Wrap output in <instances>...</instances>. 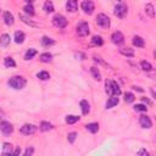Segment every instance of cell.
I'll list each match as a JSON object with an SVG mask.
<instances>
[{
    "label": "cell",
    "instance_id": "cell-9",
    "mask_svg": "<svg viewBox=\"0 0 156 156\" xmlns=\"http://www.w3.org/2000/svg\"><path fill=\"white\" fill-rule=\"evenodd\" d=\"M139 123H140V126H141L143 128H147V129L151 128V126H152L151 118H150L149 116H145V115H143V116L139 117Z\"/></svg>",
    "mask_w": 156,
    "mask_h": 156
},
{
    "label": "cell",
    "instance_id": "cell-11",
    "mask_svg": "<svg viewBox=\"0 0 156 156\" xmlns=\"http://www.w3.org/2000/svg\"><path fill=\"white\" fill-rule=\"evenodd\" d=\"M20 18H21V21L23 22V23H26V25H29L31 27H38L39 25L38 23H36L34 21H32L27 15H25V14H20Z\"/></svg>",
    "mask_w": 156,
    "mask_h": 156
},
{
    "label": "cell",
    "instance_id": "cell-27",
    "mask_svg": "<svg viewBox=\"0 0 156 156\" xmlns=\"http://www.w3.org/2000/svg\"><path fill=\"white\" fill-rule=\"evenodd\" d=\"M87 129L90 133H96L99 130V125L95 123V122H93V123H88L87 125Z\"/></svg>",
    "mask_w": 156,
    "mask_h": 156
},
{
    "label": "cell",
    "instance_id": "cell-17",
    "mask_svg": "<svg viewBox=\"0 0 156 156\" xmlns=\"http://www.w3.org/2000/svg\"><path fill=\"white\" fill-rule=\"evenodd\" d=\"M133 45L137 47V48H143L144 45H145V43H144V39L141 37L136 36L134 38H133Z\"/></svg>",
    "mask_w": 156,
    "mask_h": 156
},
{
    "label": "cell",
    "instance_id": "cell-25",
    "mask_svg": "<svg viewBox=\"0 0 156 156\" xmlns=\"http://www.w3.org/2000/svg\"><path fill=\"white\" fill-rule=\"evenodd\" d=\"M90 73H92V76L94 77V79H96V81L101 79V73H100V71H99L96 67H92V69H90Z\"/></svg>",
    "mask_w": 156,
    "mask_h": 156
},
{
    "label": "cell",
    "instance_id": "cell-34",
    "mask_svg": "<svg viewBox=\"0 0 156 156\" xmlns=\"http://www.w3.org/2000/svg\"><path fill=\"white\" fill-rule=\"evenodd\" d=\"M23 10H25V12H26L27 15H29V16L34 15V7L32 6V4H27V5L23 7Z\"/></svg>",
    "mask_w": 156,
    "mask_h": 156
},
{
    "label": "cell",
    "instance_id": "cell-14",
    "mask_svg": "<svg viewBox=\"0 0 156 156\" xmlns=\"http://www.w3.org/2000/svg\"><path fill=\"white\" fill-rule=\"evenodd\" d=\"M118 96H116V95H112L109 100H107V103H106V109H111V107H114V106H116L117 104H118Z\"/></svg>",
    "mask_w": 156,
    "mask_h": 156
},
{
    "label": "cell",
    "instance_id": "cell-35",
    "mask_svg": "<svg viewBox=\"0 0 156 156\" xmlns=\"http://www.w3.org/2000/svg\"><path fill=\"white\" fill-rule=\"evenodd\" d=\"M37 77L39 78V79H42V81H47V79H49V78H50V74L47 71H42V72H39L37 74Z\"/></svg>",
    "mask_w": 156,
    "mask_h": 156
},
{
    "label": "cell",
    "instance_id": "cell-16",
    "mask_svg": "<svg viewBox=\"0 0 156 156\" xmlns=\"http://www.w3.org/2000/svg\"><path fill=\"white\" fill-rule=\"evenodd\" d=\"M25 38H26V36H25L23 32H21V31L15 32V42L17 44H22V43L25 42Z\"/></svg>",
    "mask_w": 156,
    "mask_h": 156
},
{
    "label": "cell",
    "instance_id": "cell-46",
    "mask_svg": "<svg viewBox=\"0 0 156 156\" xmlns=\"http://www.w3.org/2000/svg\"><path fill=\"white\" fill-rule=\"evenodd\" d=\"M25 1H27L28 4H32V3H33V0H25Z\"/></svg>",
    "mask_w": 156,
    "mask_h": 156
},
{
    "label": "cell",
    "instance_id": "cell-19",
    "mask_svg": "<svg viewBox=\"0 0 156 156\" xmlns=\"http://www.w3.org/2000/svg\"><path fill=\"white\" fill-rule=\"evenodd\" d=\"M10 36L9 34H6V33H4V34L1 36V37H0V45H1V47H7L9 45V44H10Z\"/></svg>",
    "mask_w": 156,
    "mask_h": 156
},
{
    "label": "cell",
    "instance_id": "cell-37",
    "mask_svg": "<svg viewBox=\"0 0 156 156\" xmlns=\"http://www.w3.org/2000/svg\"><path fill=\"white\" fill-rule=\"evenodd\" d=\"M134 99H136V96H134V94H133V93H126L125 94V101L126 103H133V101H134Z\"/></svg>",
    "mask_w": 156,
    "mask_h": 156
},
{
    "label": "cell",
    "instance_id": "cell-29",
    "mask_svg": "<svg viewBox=\"0 0 156 156\" xmlns=\"http://www.w3.org/2000/svg\"><path fill=\"white\" fill-rule=\"evenodd\" d=\"M51 128H52V125L49 123V122H45V121H43L42 123H40V127H39V129H40L42 132H47V130H49V129H51Z\"/></svg>",
    "mask_w": 156,
    "mask_h": 156
},
{
    "label": "cell",
    "instance_id": "cell-38",
    "mask_svg": "<svg viewBox=\"0 0 156 156\" xmlns=\"http://www.w3.org/2000/svg\"><path fill=\"white\" fill-rule=\"evenodd\" d=\"M134 110L136 111H139V112H147L148 111V107L145 105H143V104H138L134 106Z\"/></svg>",
    "mask_w": 156,
    "mask_h": 156
},
{
    "label": "cell",
    "instance_id": "cell-22",
    "mask_svg": "<svg viewBox=\"0 0 156 156\" xmlns=\"http://www.w3.org/2000/svg\"><path fill=\"white\" fill-rule=\"evenodd\" d=\"M145 14H147L149 17H151V18L155 17V11H154V5H152V4L145 5Z\"/></svg>",
    "mask_w": 156,
    "mask_h": 156
},
{
    "label": "cell",
    "instance_id": "cell-47",
    "mask_svg": "<svg viewBox=\"0 0 156 156\" xmlns=\"http://www.w3.org/2000/svg\"><path fill=\"white\" fill-rule=\"evenodd\" d=\"M115 1H117V3H122V1H123V0H115Z\"/></svg>",
    "mask_w": 156,
    "mask_h": 156
},
{
    "label": "cell",
    "instance_id": "cell-8",
    "mask_svg": "<svg viewBox=\"0 0 156 156\" xmlns=\"http://www.w3.org/2000/svg\"><path fill=\"white\" fill-rule=\"evenodd\" d=\"M0 130H1L5 136H10L11 133L14 132V127L10 122H6V121H1L0 122Z\"/></svg>",
    "mask_w": 156,
    "mask_h": 156
},
{
    "label": "cell",
    "instance_id": "cell-31",
    "mask_svg": "<svg viewBox=\"0 0 156 156\" xmlns=\"http://www.w3.org/2000/svg\"><path fill=\"white\" fill-rule=\"evenodd\" d=\"M79 120V117L78 116H74V115H69L67 117H66V123H69V125H73L76 123V122Z\"/></svg>",
    "mask_w": 156,
    "mask_h": 156
},
{
    "label": "cell",
    "instance_id": "cell-39",
    "mask_svg": "<svg viewBox=\"0 0 156 156\" xmlns=\"http://www.w3.org/2000/svg\"><path fill=\"white\" fill-rule=\"evenodd\" d=\"M76 137H77V133H74V132L70 133V134L67 136V140H69V143H73V141L76 140Z\"/></svg>",
    "mask_w": 156,
    "mask_h": 156
},
{
    "label": "cell",
    "instance_id": "cell-45",
    "mask_svg": "<svg viewBox=\"0 0 156 156\" xmlns=\"http://www.w3.org/2000/svg\"><path fill=\"white\" fill-rule=\"evenodd\" d=\"M12 154H15V155H20V154H21V149H20V148H17V149H16Z\"/></svg>",
    "mask_w": 156,
    "mask_h": 156
},
{
    "label": "cell",
    "instance_id": "cell-15",
    "mask_svg": "<svg viewBox=\"0 0 156 156\" xmlns=\"http://www.w3.org/2000/svg\"><path fill=\"white\" fill-rule=\"evenodd\" d=\"M81 109H82L83 115H88L89 112H90V105H89V103L87 101V100H82L81 101Z\"/></svg>",
    "mask_w": 156,
    "mask_h": 156
},
{
    "label": "cell",
    "instance_id": "cell-44",
    "mask_svg": "<svg viewBox=\"0 0 156 156\" xmlns=\"http://www.w3.org/2000/svg\"><path fill=\"white\" fill-rule=\"evenodd\" d=\"M132 88L134 89V90H138V92H143V89H141L140 87H136V85H134V87H132Z\"/></svg>",
    "mask_w": 156,
    "mask_h": 156
},
{
    "label": "cell",
    "instance_id": "cell-12",
    "mask_svg": "<svg viewBox=\"0 0 156 156\" xmlns=\"http://www.w3.org/2000/svg\"><path fill=\"white\" fill-rule=\"evenodd\" d=\"M66 9L70 12H76L77 9H78V3L77 0H67V3H66Z\"/></svg>",
    "mask_w": 156,
    "mask_h": 156
},
{
    "label": "cell",
    "instance_id": "cell-41",
    "mask_svg": "<svg viewBox=\"0 0 156 156\" xmlns=\"http://www.w3.org/2000/svg\"><path fill=\"white\" fill-rule=\"evenodd\" d=\"M138 155H147V156H148V155H149V152H148L147 150H144V149H143V150L138 151Z\"/></svg>",
    "mask_w": 156,
    "mask_h": 156
},
{
    "label": "cell",
    "instance_id": "cell-21",
    "mask_svg": "<svg viewBox=\"0 0 156 156\" xmlns=\"http://www.w3.org/2000/svg\"><path fill=\"white\" fill-rule=\"evenodd\" d=\"M12 145H11L10 143H4L3 145V155H10L12 154Z\"/></svg>",
    "mask_w": 156,
    "mask_h": 156
},
{
    "label": "cell",
    "instance_id": "cell-32",
    "mask_svg": "<svg viewBox=\"0 0 156 156\" xmlns=\"http://www.w3.org/2000/svg\"><path fill=\"white\" fill-rule=\"evenodd\" d=\"M51 58H52V56H51V54H49V52H44V54L40 55V61L47 63V62H50V61H51Z\"/></svg>",
    "mask_w": 156,
    "mask_h": 156
},
{
    "label": "cell",
    "instance_id": "cell-28",
    "mask_svg": "<svg viewBox=\"0 0 156 156\" xmlns=\"http://www.w3.org/2000/svg\"><path fill=\"white\" fill-rule=\"evenodd\" d=\"M105 90H106V93L110 95V96H112L114 94H112V81H106L105 82Z\"/></svg>",
    "mask_w": 156,
    "mask_h": 156
},
{
    "label": "cell",
    "instance_id": "cell-10",
    "mask_svg": "<svg viewBox=\"0 0 156 156\" xmlns=\"http://www.w3.org/2000/svg\"><path fill=\"white\" fill-rule=\"evenodd\" d=\"M111 39H112V43L120 45V44L125 42V36L122 34L121 32H115V33H112V36H111Z\"/></svg>",
    "mask_w": 156,
    "mask_h": 156
},
{
    "label": "cell",
    "instance_id": "cell-26",
    "mask_svg": "<svg viewBox=\"0 0 156 156\" xmlns=\"http://www.w3.org/2000/svg\"><path fill=\"white\" fill-rule=\"evenodd\" d=\"M140 66H141V70L145 71V72H150V71L152 70L151 63L148 62V61H141V62H140Z\"/></svg>",
    "mask_w": 156,
    "mask_h": 156
},
{
    "label": "cell",
    "instance_id": "cell-13",
    "mask_svg": "<svg viewBox=\"0 0 156 156\" xmlns=\"http://www.w3.org/2000/svg\"><path fill=\"white\" fill-rule=\"evenodd\" d=\"M4 22L7 26H12L15 23V18H14L12 14L9 12V11H6V12L4 14Z\"/></svg>",
    "mask_w": 156,
    "mask_h": 156
},
{
    "label": "cell",
    "instance_id": "cell-2",
    "mask_svg": "<svg viewBox=\"0 0 156 156\" xmlns=\"http://www.w3.org/2000/svg\"><path fill=\"white\" fill-rule=\"evenodd\" d=\"M52 25L55 27H58V28H65L66 26H67V20H66L65 16L58 14V15H55L52 17Z\"/></svg>",
    "mask_w": 156,
    "mask_h": 156
},
{
    "label": "cell",
    "instance_id": "cell-36",
    "mask_svg": "<svg viewBox=\"0 0 156 156\" xmlns=\"http://www.w3.org/2000/svg\"><path fill=\"white\" fill-rule=\"evenodd\" d=\"M44 11H45V12H52L54 11V4L51 3V1H47L45 4H44Z\"/></svg>",
    "mask_w": 156,
    "mask_h": 156
},
{
    "label": "cell",
    "instance_id": "cell-4",
    "mask_svg": "<svg viewBox=\"0 0 156 156\" xmlns=\"http://www.w3.org/2000/svg\"><path fill=\"white\" fill-rule=\"evenodd\" d=\"M114 14H115V16L118 17V18H123V17H126V15L128 14V7H127L125 4H118V5L115 6Z\"/></svg>",
    "mask_w": 156,
    "mask_h": 156
},
{
    "label": "cell",
    "instance_id": "cell-42",
    "mask_svg": "<svg viewBox=\"0 0 156 156\" xmlns=\"http://www.w3.org/2000/svg\"><path fill=\"white\" fill-rule=\"evenodd\" d=\"M4 116H5V114H4V111L1 110V107H0V122L3 121V118H4Z\"/></svg>",
    "mask_w": 156,
    "mask_h": 156
},
{
    "label": "cell",
    "instance_id": "cell-3",
    "mask_svg": "<svg viewBox=\"0 0 156 156\" xmlns=\"http://www.w3.org/2000/svg\"><path fill=\"white\" fill-rule=\"evenodd\" d=\"M96 25L99 27L104 28V29L109 28L110 27V18H109V16H106L105 14H99L96 16Z\"/></svg>",
    "mask_w": 156,
    "mask_h": 156
},
{
    "label": "cell",
    "instance_id": "cell-5",
    "mask_svg": "<svg viewBox=\"0 0 156 156\" xmlns=\"http://www.w3.org/2000/svg\"><path fill=\"white\" fill-rule=\"evenodd\" d=\"M76 31L79 37H87L89 34V25L87 22H81V23H78Z\"/></svg>",
    "mask_w": 156,
    "mask_h": 156
},
{
    "label": "cell",
    "instance_id": "cell-7",
    "mask_svg": "<svg viewBox=\"0 0 156 156\" xmlns=\"http://www.w3.org/2000/svg\"><path fill=\"white\" fill-rule=\"evenodd\" d=\"M81 6H82V10L84 11L85 14H88V15H92L94 12L95 6H94V3L92 1V0H84Z\"/></svg>",
    "mask_w": 156,
    "mask_h": 156
},
{
    "label": "cell",
    "instance_id": "cell-6",
    "mask_svg": "<svg viewBox=\"0 0 156 156\" xmlns=\"http://www.w3.org/2000/svg\"><path fill=\"white\" fill-rule=\"evenodd\" d=\"M38 127L34 126V125H29V123H26L21 127L20 132L22 133V134H25V136H31V134H34V133L37 132Z\"/></svg>",
    "mask_w": 156,
    "mask_h": 156
},
{
    "label": "cell",
    "instance_id": "cell-40",
    "mask_svg": "<svg viewBox=\"0 0 156 156\" xmlns=\"http://www.w3.org/2000/svg\"><path fill=\"white\" fill-rule=\"evenodd\" d=\"M33 152H34V149H33V148H27L26 151H25V155L28 156V155H32Z\"/></svg>",
    "mask_w": 156,
    "mask_h": 156
},
{
    "label": "cell",
    "instance_id": "cell-33",
    "mask_svg": "<svg viewBox=\"0 0 156 156\" xmlns=\"http://www.w3.org/2000/svg\"><path fill=\"white\" fill-rule=\"evenodd\" d=\"M112 94L116 95V96H118L121 94V88L115 81H112Z\"/></svg>",
    "mask_w": 156,
    "mask_h": 156
},
{
    "label": "cell",
    "instance_id": "cell-43",
    "mask_svg": "<svg viewBox=\"0 0 156 156\" xmlns=\"http://www.w3.org/2000/svg\"><path fill=\"white\" fill-rule=\"evenodd\" d=\"M141 100H143L144 103H147L148 105H151V103H150V100H149V99H147V98H141Z\"/></svg>",
    "mask_w": 156,
    "mask_h": 156
},
{
    "label": "cell",
    "instance_id": "cell-24",
    "mask_svg": "<svg viewBox=\"0 0 156 156\" xmlns=\"http://www.w3.org/2000/svg\"><path fill=\"white\" fill-rule=\"evenodd\" d=\"M92 44H93V45L100 47V45H103V44H104V40H103V38L100 37V36H94L92 38Z\"/></svg>",
    "mask_w": 156,
    "mask_h": 156
},
{
    "label": "cell",
    "instance_id": "cell-23",
    "mask_svg": "<svg viewBox=\"0 0 156 156\" xmlns=\"http://www.w3.org/2000/svg\"><path fill=\"white\" fill-rule=\"evenodd\" d=\"M37 55V50L36 49H29L26 51L25 54V60H32Z\"/></svg>",
    "mask_w": 156,
    "mask_h": 156
},
{
    "label": "cell",
    "instance_id": "cell-1",
    "mask_svg": "<svg viewBox=\"0 0 156 156\" xmlns=\"http://www.w3.org/2000/svg\"><path fill=\"white\" fill-rule=\"evenodd\" d=\"M7 83L11 88H14V89H22L26 85V79L21 76H15L12 78H10Z\"/></svg>",
    "mask_w": 156,
    "mask_h": 156
},
{
    "label": "cell",
    "instance_id": "cell-18",
    "mask_svg": "<svg viewBox=\"0 0 156 156\" xmlns=\"http://www.w3.org/2000/svg\"><path fill=\"white\" fill-rule=\"evenodd\" d=\"M40 42H42V45L45 47V48H49V47H51V45H54V44H55L54 39L49 38V37H43Z\"/></svg>",
    "mask_w": 156,
    "mask_h": 156
},
{
    "label": "cell",
    "instance_id": "cell-30",
    "mask_svg": "<svg viewBox=\"0 0 156 156\" xmlns=\"http://www.w3.org/2000/svg\"><path fill=\"white\" fill-rule=\"evenodd\" d=\"M4 65H5V67H15V66H16V62L14 61L12 58H5Z\"/></svg>",
    "mask_w": 156,
    "mask_h": 156
},
{
    "label": "cell",
    "instance_id": "cell-20",
    "mask_svg": "<svg viewBox=\"0 0 156 156\" xmlns=\"http://www.w3.org/2000/svg\"><path fill=\"white\" fill-rule=\"evenodd\" d=\"M120 52L122 55H125V56H129V58L134 56V50L130 48H122V49H120Z\"/></svg>",
    "mask_w": 156,
    "mask_h": 156
}]
</instances>
